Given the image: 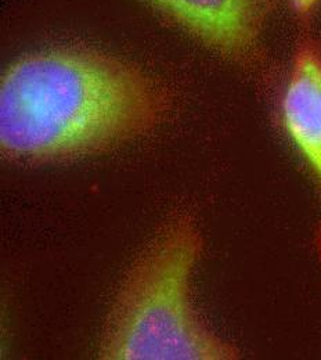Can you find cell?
I'll return each mask as SVG.
<instances>
[{
    "label": "cell",
    "mask_w": 321,
    "mask_h": 360,
    "mask_svg": "<svg viewBox=\"0 0 321 360\" xmlns=\"http://www.w3.org/2000/svg\"><path fill=\"white\" fill-rule=\"evenodd\" d=\"M202 254L195 222L164 226L124 278L107 317L98 356L105 360H228L238 352L198 315L191 278Z\"/></svg>",
    "instance_id": "2"
},
{
    "label": "cell",
    "mask_w": 321,
    "mask_h": 360,
    "mask_svg": "<svg viewBox=\"0 0 321 360\" xmlns=\"http://www.w3.org/2000/svg\"><path fill=\"white\" fill-rule=\"evenodd\" d=\"M219 54L245 58L258 49L265 0H148Z\"/></svg>",
    "instance_id": "3"
},
{
    "label": "cell",
    "mask_w": 321,
    "mask_h": 360,
    "mask_svg": "<svg viewBox=\"0 0 321 360\" xmlns=\"http://www.w3.org/2000/svg\"><path fill=\"white\" fill-rule=\"evenodd\" d=\"M282 125L321 187V54L312 44L298 49L281 101Z\"/></svg>",
    "instance_id": "4"
},
{
    "label": "cell",
    "mask_w": 321,
    "mask_h": 360,
    "mask_svg": "<svg viewBox=\"0 0 321 360\" xmlns=\"http://www.w3.org/2000/svg\"><path fill=\"white\" fill-rule=\"evenodd\" d=\"M291 1L294 8L302 15L312 14L321 4V0H291Z\"/></svg>",
    "instance_id": "5"
},
{
    "label": "cell",
    "mask_w": 321,
    "mask_h": 360,
    "mask_svg": "<svg viewBox=\"0 0 321 360\" xmlns=\"http://www.w3.org/2000/svg\"><path fill=\"white\" fill-rule=\"evenodd\" d=\"M165 96L138 67L75 47L39 50L0 82V148L17 162L92 155L151 131Z\"/></svg>",
    "instance_id": "1"
}]
</instances>
